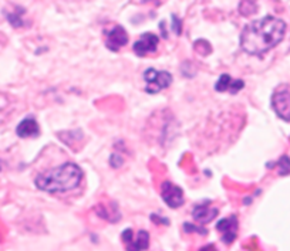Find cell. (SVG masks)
Masks as SVG:
<instances>
[{"label":"cell","instance_id":"6da1fadb","mask_svg":"<svg viewBox=\"0 0 290 251\" xmlns=\"http://www.w3.org/2000/svg\"><path fill=\"white\" fill-rule=\"evenodd\" d=\"M286 34V23L273 16L249 23L240 34V47L250 55H262L275 49Z\"/></svg>","mask_w":290,"mask_h":251},{"label":"cell","instance_id":"7a4b0ae2","mask_svg":"<svg viewBox=\"0 0 290 251\" xmlns=\"http://www.w3.org/2000/svg\"><path fill=\"white\" fill-rule=\"evenodd\" d=\"M83 179V170L75 163H64L40 173L34 183L37 189L47 193H65L78 188Z\"/></svg>","mask_w":290,"mask_h":251},{"label":"cell","instance_id":"3957f363","mask_svg":"<svg viewBox=\"0 0 290 251\" xmlns=\"http://www.w3.org/2000/svg\"><path fill=\"white\" fill-rule=\"evenodd\" d=\"M144 80L147 83L145 91L148 94H157L171 85L172 75L168 71H157L154 68H148L144 74Z\"/></svg>","mask_w":290,"mask_h":251},{"label":"cell","instance_id":"277c9868","mask_svg":"<svg viewBox=\"0 0 290 251\" xmlns=\"http://www.w3.org/2000/svg\"><path fill=\"white\" fill-rule=\"evenodd\" d=\"M272 106L282 119L290 122V85L278 87L272 97Z\"/></svg>","mask_w":290,"mask_h":251},{"label":"cell","instance_id":"5b68a950","mask_svg":"<svg viewBox=\"0 0 290 251\" xmlns=\"http://www.w3.org/2000/svg\"><path fill=\"white\" fill-rule=\"evenodd\" d=\"M161 195L164 201L172 207V209H176L179 206L183 204V193L182 189L175 186L174 183H171L170 180L164 182L161 188Z\"/></svg>","mask_w":290,"mask_h":251},{"label":"cell","instance_id":"8992f818","mask_svg":"<svg viewBox=\"0 0 290 251\" xmlns=\"http://www.w3.org/2000/svg\"><path fill=\"white\" fill-rule=\"evenodd\" d=\"M158 36L154 34V33H145L141 36V39L138 42L134 43V52L138 55V57H145L147 54L150 52H155L158 49Z\"/></svg>","mask_w":290,"mask_h":251},{"label":"cell","instance_id":"52a82bcc","mask_svg":"<svg viewBox=\"0 0 290 251\" xmlns=\"http://www.w3.org/2000/svg\"><path fill=\"white\" fill-rule=\"evenodd\" d=\"M218 231L222 233V241L225 244H232L237 236V217L236 216H231L228 219L221 220L216 224Z\"/></svg>","mask_w":290,"mask_h":251},{"label":"cell","instance_id":"ba28073f","mask_svg":"<svg viewBox=\"0 0 290 251\" xmlns=\"http://www.w3.org/2000/svg\"><path fill=\"white\" fill-rule=\"evenodd\" d=\"M128 43V34L124 27L116 26L111 32L107 33V47L111 51H118Z\"/></svg>","mask_w":290,"mask_h":251},{"label":"cell","instance_id":"9c48e42d","mask_svg":"<svg viewBox=\"0 0 290 251\" xmlns=\"http://www.w3.org/2000/svg\"><path fill=\"white\" fill-rule=\"evenodd\" d=\"M192 216L193 219L196 220L199 224L204 226V224L211 223V221L218 216V209H212V207H211V201L206 200L202 204H198V206L193 209Z\"/></svg>","mask_w":290,"mask_h":251},{"label":"cell","instance_id":"30bf717a","mask_svg":"<svg viewBox=\"0 0 290 251\" xmlns=\"http://www.w3.org/2000/svg\"><path fill=\"white\" fill-rule=\"evenodd\" d=\"M245 87V83L242 80H232L231 75L222 74L215 84V90L218 93H225L228 90H231L232 94H236L237 91H240Z\"/></svg>","mask_w":290,"mask_h":251},{"label":"cell","instance_id":"8fae6325","mask_svg":"<svg viewBox=\"0 0 290 251\" xmlns=\"http://www.w3.org/2000/svg\"><path fill=\"white\" fill-rule=\"evenodd\" d=\"M16 134L20 138H32V136H39L40 134V128L39 124L36 122V119L33 118H26L16 128Z\"/></svg>","mask_w":290,"mask_h":251},{"label":"cell","instance_id":"7c38bea8","mask_svg":"<svg viewBox=\"0 0 290 251\" xmlns=\"http://www.w3.org/2000/svg\"><path fill=\"white\" fill-rule=\"evenodd\" d=\"M148 246H150V234L147 233V231L141 230L138 233V237H137V240L134 241L129 244L128 250H147L148 249Z\"/></svg>","mask_w":290,"mask_h":251},{"label":"cell","instance_id":"4fadbf2b","mask_svg":"<svg viewBox=\"0 0 290 251\" xmlns=\"http://www.w3.org/2000/svg\"><path fill=\"white\" fill-rule=\"evenodd\" d=\"M279 173L280 175H286L290 172V159L288 156H283L279 160Z\"/></svg>","mask_w":290,"mask_h":251},{"label":"cell","instance_id":"5bb4252c","mask_svg":"<svg viewBox=\"0 0 290 251\" xmlns=\"http://www.w3.org/2000/svg\"><path fill=\"white\" fill-rule=\"evenodd\" d=\"M172 30H174L175 34H181V30H182L181 20H179L175 14H172Z\"/></svg>","mask_w":290,"mask_h":251},{"label":"cell","instance_id":"9a60e30c","mask_svg":"<svg viewBox=\"0 0 290 251\" xmlns=\"http://www.w3.org/2000/svg\"><path fill=\"white\" fill-rule=\"evenodd\" d=\"M183 227H185V230L188 231V233H193V231H198V233H201V234H208V231L202 229V227H196V226H193V224H189V223H185L183 224Z\"/></svg>","mask_w":290,"mask_h":251},{"label":"cell","instance_id":"2e32d148","mask_svg":"<svg viewBox=\"0 0 290 251\" xmlns=\"http://www.w3.org/2000/svg\"><path fill=\"white\" fill-rule=\"evenodd\" d=\"M122 157H119L118 155H113V156L110 157V165L114 167V169H118L121 165H122Z\"/></svg>","mask_w":290,"mask_h":251},{"label":"cell","instance_id":"e0dca14e","mask_svg":"<svg viewBox=\"0 0 290 251\" xmlns=\"http://www.w3.org/2000/svg\"><path fill=\"white\" fill-rule=\"evenodd\" d=\"M7 19H9V21H10L11 26H14V27H20V26H23L22 19H20L17 14H9V16H7Z\"/></svg>","mask_w":290,"mask_h":251},{"label":"cell","instance_id":"ac0fdd59","mask_svg":"<svg viewBox=\"0 0 290 251\" xmlns=\"http://www.w3.org/2000/svg\"><path fill=\"white\" fill-rule=\"evenodd\" d=\"M151 219H152V221H155V223L170 224V220H168V219H161V217H158V216H155V214H152V216H151Z\"/></svg>","mask_w":290,"mask_h":251}]
</instances>
